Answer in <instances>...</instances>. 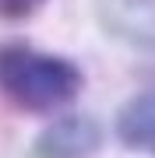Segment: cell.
Masks as SVG:
<instances>
[{
	"instance_id": "obj_1",
	"label": "cell",
	"mask_w": 155,
	"mask_h": 158,
	"mask_svg": "<svg viewBox=\"0 0 155 158\" xmlns=\"http://www.w3.org/2000/svg\"><path fill=\"white\" fill-rule=\"evenodd\" d=\"M78 63L42 53L28 42L0 46V95L25 113H50L81 95Z\"/></svg>"
},
{
	"instance_id": "obj_2",
	"label": "cell",
	"mask_w": 155,
	"mask_h": 158,
	"mask_svg": "<svg viewBox=\"0 0 155 158\" xmlns=\"http://www.w3.org/2000/svg\"><path fill=\"white\" fill-rule=\"evenodd\" d=\"M102 148V127L85 113H67L39 134L35 155L39 158H92Z\"/></svg>"
},
{
	"instance_id": "obj_3",
	"label": "cell",
	"mask_w": 155,
	"mask_h": 158,
	"mask_svg": "<svg viewBox=\"0 0 155 158\" xmlns=\"http://www.w3.org/2000/svg\"><path fill=\"white\" fill-rule=\"evenodd\" d=\"M99 18L116 39L155 49V0H99Z\"/></svg>"
},
{
	"instance_id": "obj_4",
	"label": "cell",
	"mask_w": 155,
	"mask_h": 158,
	"mask_svg": "<svg viewBox=\"0 0 155 158\" xmlns=\"http://www.w3.org/2000/svg\"><path fill=\"white\" fill-rule=\"evenodd\" d=\"M116 137L131 151L155 155V91H141L123 102L116 113Z\"/></svg>"
},
{
	"instance_id": "obj_5",
	"label": "cell",
	"mask_w": 155,
	"mask_h": 158,
	"mask_svg": "<svg viewBox=\"0 0 155 158\" xmlns=\"http://www.w3.org/2000/svg\"><path fill=\"white\" fill-rule=\"evenodd\" d=\"M46 0H0V18L4 21H18V18H28L35 14Z\"/></svg>"
}]
</instances>
